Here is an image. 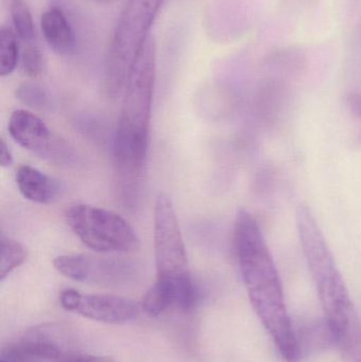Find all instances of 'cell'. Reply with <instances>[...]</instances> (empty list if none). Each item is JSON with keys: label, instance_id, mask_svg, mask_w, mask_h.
<instances>
[{"label": "cell", "instance_id": "cell-28", "mask_svg": "<svg viewBox=\"0 0 361 362\" xmlns=\"http://www.w3.org/2000/svg\"><path fill=\"white\" fill-rule=\"evenodd\" d=\"M0 362H4V361H0Z\"/></svg>", "mask_w": 361, "mask_h": 362}, {"label": "cell", "instance_id": "cell-2", "mask_svg": "<svg viewBox=\"0 0 361 362\" xmlns=\"http://www.w3.org/2000/svg\"><path fill=\"white\" fill-rule=\"evenodd\" d=\"M156 44L148 35L134 57L114 138V160L124 199H135L150 144Z\"/></svg>", "mask_w": 361, "mask_h": 362}, {"label": "cell", "instance_id": "cell-11", "mask_svg": "<svg viewBox=\"0 0 361 362\" xmlns=\"http://www.w3.org/2000/svg\"><path fill=\"white\" fill-rule=\"evenodd\" d=\"M311 62L309 51L304 47H273L263 57L264 76H273L292 83L300 80L307 74Z\"/></svg>", "mask_w": 361, "mask_h": 362}, {"label": "cell", "instance_id": "cell-10", "mask_svg": "<svg viewBox=\"0 0 361 362\" xmlns=\"http://www.w3.org/2000/svg\"><path fill=\"white\" fill-rule=\"evenodd\" d=\"M139 305L126 298L108 295H82L76 313L85 318L108 325H122L137 318Z\"/></svg>", "mask_w": 361, "mask_h": 362}, {"label": "cell", "instance_id": "cell-21", "mask_svg": "<svg viewBox=\"0 0 361 362\" xmlns=\"http://www.w3.org/2000/svg\"><path fill=\"white\" fill-rule=\"evenodd\" d=\"M345 105L357 127V140H361V89H351L345 95Z\"/></svg>", "mask_w": 361, "mask_h": 362}, {"label": "cell", "instance_id": "cell-19", "mask_svg": "<svg viewBox=\"0 0 361 362\" xmlns=\"http://www.w3.org/2000/svg\"><path fill=\"white\" fill-rule=\"evenodd\" d=\"M23 70L29 78H38L44 71L45 59L42 51L35 44H28L21 55Z\"/></svg>", "mask_w": 361, "mask_h": 362}, {"label": "cell", "instance_id": "cell-16", "mask_svg": "<svg viewBox=\"0 0 361 362\" xmlns=\"http://www.w3.org/2000/svg\"><path fill=\"white\" fill-rule=\"evenodd\" d=\"M141 305L146 314L152 317L159 316L174 306L171 291L169 287L156 281L144 296Z\"/></svg>", "mask_w": 361, "mask_h": 362}, {"label": "cell", "instance_id": "cell-23", "mask_svg": "<svg viewBox=\"0 0 361 362\" xmlns=\"http://www.w3.org/2000/svg\"><path fill=\"white\" fill-rule=\"evenodd\" d=\"M81 299H82V293H78L76 289H65L59 295L61 308L68 312H76Z\"/></svg>", "mask_w": 361, "mask_h": 362}, {"label": "cell", "instance_id": "cell-5", "mask_svg": "<svg viewBox=\"0 0 361 362\" xmlns=\"http://www.w3.org/2000/svg\"><path fill=\"white\" fill-rule=\"evenodd\" d=\"M163 0H129L106 62L104 86L110 90L124 88L134 57L148 37V30Z\"/></svg>", "mask_w": 361, "mask_h": 362}, {"label": "cell", "instance_id": "cell-20", "mask_svg": "<svg viewBox=\"0 0 361 362\" xmlns=\"http://www.w3.org/2000/svg\"><path fill=\"white\" fill-rule=\"evenodd\" d=\"M280 8V12L290 16L305 14L317 8L320 0H275Z\"/></svg>", "mask_w": 361, "mask_h": 362}, {"label": "cell", "instance_id": "cell-13", "mask_svg": "<svg viewBox=\"0 0 361 362\" xmlns=\"http://www.w3.org/2000/svg\"><path fill=\"white\" fill-rule=\"evenodd\" d=\"M40 27L45 40L55 52L66 55L73 50L74 31L61 8L53 6L45 11L40 19Z\"/></svg>", "mask_w": 361, "mask_h": 362}, {"label": "cell", "instance_id": "cell-22", "mask_svg": "<svg viewBox=\"0 0 361 362\" xmlns=\"http://www.w3.org/2000/svg\"><path fill=\"white\" fill-rule=\"evenodd\" d=\"M337 10L343 21H351L360 14L361 0H337Z\"/></svg>", "mask_w": 361, "mask_h": 362}, {"label": "cell", "instance_id": "cell-18", "mask_svg": "<svg viewBox=\"0 0 361 362\" xmlns=\"http://www.w3.org/2000/svg\"><path fill=\"white\" fill-rule=\"evenodd\" d=\"M16 99L32 108H42L48 104V95L45 89L33 83H23L15 90Z\"/></svg>", "mask_w": 361, "mask_h": 362}, {"label": "cell", "instance_id": "cell-9", "mask_svg": "<svg viewBox=\"0 0 361 362\" xmlns=\"http://www.w3.org/2000/svg\"><path fill=\"white\" fill-rule=\"evenodd\" d=\"M8 133L18 146L45 160L54 163L71 160V151L53 136L40 117L29 110H17L11 115Z\"/></svg>", "mask_w": 361, "mask_h": 362}, {"label": "cell", "instance_id": "cell-25", "mask_svg": "<svg viewBox=\"0 0 361 362\" xmlns=\"http://www.w3.org/2000/svg\"><path fill=\"white\" fill-rule=\"evenodd\" d=\"M349 53L361 55V12L349 40Z\"/></svg>", "mask_w": 361, "mask_h": 362}, {"label": "cell", "instance_id": "cell-8", "mask_svg": "<svg viewBox=\"0 0 361 362\" xmlns=\"http://www.w3.org/2000/svg\"><path fill=\"white\" fill-rule=\"evenodd\" d=\"M69 335L55 325H40L25 332L16 342L1 350L4 362H65L74 352L70 346Z\"/></svg>", "mask_w": 361, "mask_h": 362}, {"label": "cell", "instance_id": "cell-7", "mask_svg": "<svg viewBox=\"0 0 361 362\" xmlns=\"http://www.w3.org/2000/svg\"><path fill=\"white\" fill-rule=\"evenodd\" d=\"M53 267L71 280L105 287L126 286L138 276L131 262L93 255H59L53 259Z\"/></svg>", "mask_w": 361, "mask_h": 362}, {"label": "cell", "instance_id": "cell-12", "mask_svg": "<svg viewBox=\"0 0 361 362\" xmlns=\"http://www.w3.org/2000/svg\"><path fill=\"white\" fill-rule=\"evenodd\" d=\"M16 183L21 195L35 204H52L59 197V183L30 165L19 168L16 173Z\"/></svg>", "mask_w": 361, "mask_h": 362}, {"label": "cell", "instance_id": "cell-3", "mask_svg": "<svg viewBox=\"0 0 361 362\" xmlns=\"http://www.w3.org/2000/svg\"><path fill=\"white\" fill-rule=\"evenodd\" d=\"M297 228L335 344L349 362H361V322L343 274L311 209L299 206Z\"/></svg>", "mask_w": 361, "mask_h": 362}, {"label": "cell", "instance_id": "cell-4", "mask_svg": "<svg viewBox=\"0 0 361 362\" xmlns=\"http://www.w3.org/2000/svg\"><path fill=\"white\" fill-rule=\"evenodd\" d=\"M68 227L88 248L101 253H127L140 248L134 228L118 213L90 204H72L66 211Z\"/></svg>", "mask_w": 361, "mask_h": 362}, {"label": "cell", "instance_id": "cell-26", "mask_svg": "<svg viewBox=\"0 0 361 362\" xmlns=\"http://www.w3.org/2000/svg\"><path fill=\"white\" fill-rule=\"evenodd\" d=\"M13 165V156L8 144L4 139L0 140V165L8 168Z\"/></svg>", "mask_w": 361, "mask_h": 362}, {"label": "cell", "instance_id": "cell-15", "mask_svg": "<svg viewBox=\"0 0 361 362\" xmlns=\"http://www.w3.org/2000/svg\"><path fill=\"white\" fill-rule=\"evenodd\" d=\"M27 257L28 250L23 244L2 235L0 240V280L4 281L23 265Z\"/></svg>", "mask_w": 361, "mask_h": 362}, {"label": "cell", "instance_id": "cell-17", "mask_svg": "<svg viewBox=\"0 0 361 362\" xmlns=\"http://www.w3.org/2000/svg\"><path fill=\"white\" fill-rule=\"evenodd\" d=\"M11 17L17 35L23 42H30L35 35L33 18L25 0H12L10 4Z\"/></svg>", "mask_w": 361, "mask_h": 362}, {"label": "cell", "instance_id": "cell-14", "mask_svg": "<svg viewBox=\"0 0 361 362\" xmlns=\"http://www.w3.org/2000/svg\"><path fill=\"white\" fill-rule=\"evenodd\" d=\"M15 30L10 25H2L0 29V76L13 74L19 57L18 40Z\"/></svg>", "mask_w": 361, "mask_h": 362}, {"label": "cell", "instance_id": "cell-27", "mask_svg": "<svg viewBox=\"0 0 361 362\" xmlns=\"http://www.w3.org/2000/svg\"><path fill=\"white\" fill-rule=\"evenodd\" d=\"M50 1H53V2H59V1H61V0H50Z\"/></svg>", "mask_w": 361, "mask_h": 362}, {"label": "cell", "instance_id": "cell-24", "mask_svg": "<svg viewBox=\"0 0 361 362\" xmlns=\"http://www.w3.org/2000/svg\"><path fill=\"white\" fill-rule=\"evenodd\" d=\"M65 362H116L112 357L97 356V355L83 354V353H70L66 358Z\"/></svg>", "mask_w": 361, "mask_h": 362}, {"label": "cell", "instance_id": "cell-1", "mask_svg": "<svg viewBox=\"0 0 361 362\" xmlns=\"http://www.w3.org/2000/svg\"><path fill=\"white\" fill-rule=\"evenodd\" d=\"M233 245L254 312L281 356L288 362L298 361L300 344L288 316L275 261L258 221L244 209L235 216Z\"/></svg>", "mask_w": 361, "mask_h": 362}, {"label": "cell", "instance_id": "cell-6", "mask_svg": "<svg viewBox=\"0 0 361 362\" xmlns=\"http://www.w3.org/2000/svg\"><path fill=\"white\" fill-rule=\"evenodd\" d=\"M154 247L157 280L174 285L192 279L175 208L165 193H159L155 204Z\"/></svg>", "mask_w": 361, "mask_h": 362}]
</instances>
